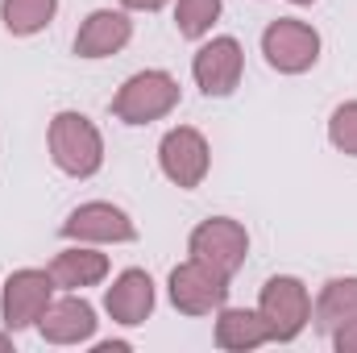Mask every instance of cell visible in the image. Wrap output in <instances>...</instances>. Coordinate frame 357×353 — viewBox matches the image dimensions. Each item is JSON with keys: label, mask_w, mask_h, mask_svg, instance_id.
Masks as SVG:
<instances>
[{"label": "cell", "mask_w": 357, "mask_h": 353, "mask_svg": "<svg viewBox=\"0 0 357 353\" xmlns=\"http://www.w3.org/2000/svg\"><path fill=\"white\" fill-rule=\"evenodd\" d=\"M50 295H54V278H50V270H17V274H8V283H4V299H0L4 329L21 333V329L38 324L42 312L50 308Z\"/></svg>", "instance_id": "cell-7"}, {"label": "cell", "mask_w": 357, "mask_h": 353, "mask_svg": "<svg viewBox=\"0 0 357 353\" xmlns=\"http://www.w3.org/2000/svg\"><path fill=\"white\" fill-rule=\"evenodd\" d=\"M38 329H42V337L50 345H79V341H91V333H96V312L79 295H67L59 303L50 299V308L42 312Z\"/></svg>", "instance_id": "cell-11"}, {"label": "cell", "mask_w": 357, "mask_h": 353, "mask_svg": "<svg viewBox=\"0 0 357 353\" xmlns=\"http://www.w3.org/2000/svg\"><path fill=\"white\" fill-rule=\"evenodd\" d=\"M270 341V329L262 320V312H250V308H220L216 316V345L220 350H258Z\"/></svg>", "instance_id": "cell-14"}, {"label": "cell", "mask_w": 357, "mask_h": 353, "mask_svg": "<svg viewBox=\"0 0 357 353\" xmlns=\"http://www.w3.org/2000/svg\"><path fill=\"white\" fill-rule=\"evenodd\" d=\"M333 341H337V350H341V353H357V324L337 329V333H333Z\"/></svg>", "instance_id": "cell-20"}, {"label": "cell", "mask_w": 357, "mask_h": 353, "mask_svg": "<svg viewBox=\"0 0 357 353\" xmlns=\"http://www.w3.org/2000/svg\"><path fill=\"white\" fill-rule=\"evenodd\" d=\"M262 54H266V63L274 71L299 75V71L316 67V59H320V33L307 21H299V17H278V21H270L266 33H262Z\"/></svg>", "instance_id": "cell-4"}, {"label": "cell", "mask_w": 357, "mask_h": 353, "mask_svg": "<svg viewBox=\"0 0 357 353\" xmlns=\"http://www.w3.org/2000/svg\"><path fill=\"white\" fill-rule=\"evenodd\" d=\"M63 237H71V241H133L137 229L112 204H84L63 220Z\"/></svg>", "instance_id": "cell-10"}, {"label": "cell", "mask_w": 357, "mask_h": 353, "mask_svg": "<svg viewBox=\"0 0 357 353\" xmlns=\"http://www.w3.org/2000/svg\"><path fill=\"white\" fill-rule=\"evenodd\" d=\"M158 163H162V175L171 179V183H178V187H199L204 175H208V163H212L204 133L191 129V125L171 129L162 137V146H158Z\"/></svg>", "instance_id": "cell-8"}, {"label": "cell", "mask_w": 357, "mask_h": 353, "mask_svg": "<svg viewBox=\"0 0 357 353\" xmlns=\"http://www.w3.org/2000/svg\"><path fill=\"white\" fill-rule=\"evenodd\" d=\"M195 84L204 96H229V91L241 84V71H245V54H241V42L237 38H212L208 46L195 50Z\"/></svg>", "instance_id": "cell-9"}, {"label": "cell", "mask_w": 357, "mask_h": 353, "mask_svg": "<svg viewBox=\"0 0 357 353\" xmlns=\"http://www.w3.org/2000/svg\"><path fill=\"white\" fill-rule=\"evenodd\" d=\"M357 324V278H333L316 299V329L337 333Z\"/></svg>", "instance_id": "cell-16"}, {"label": "cell", "mask_w": 357, "mask_h": 353, "mask_svg": "<svg viewBox=\"0 0 357 353\" xmlns=\"http://www.w3.org/2000/svg\"><path fill=\"white\" fill-rule=\"evenodd\" d=\"M220 17V0H178L175 8V25L183 38H204L212 29V21Z\"/></svg>", "instance_id": "cell-18"}, {"label": "cell", "mask_w": 357, "mask_h": 353, "mask_svg": "<svg viewBox=\"0 0 357 353\" xmlns=\"http://www.w3.org/2000/svg\"><path fill=\"white\" fill-rule=\"evenodd\" d=\"M0 350H8V337H4V333H0Z\"/></svg>", "instance_id": "cell-22"}, {"label": "cell", "mask_w": 357, "mask_h": 353, "mask_svg": "<svg viewBox=\"0 0 357 353\" xmlns=\"http://www.w3.org/2000/svg\"><path fill=\"white\" fill-rule=\"evenodd\" d=\"M245 254H250V237H245V229H241L237 220H229V216H212V220H204V225L191 233V258L208 262L212 270H220V274H229V278L245 266Z\"/></svg>", "instance_id": "cell-6"}, {"label": "cell", "mask_w": 357, "mask_h": 353, "mask_svg": "<svg viewBox=\"0 0 357 353\" xmlns=\"http://www.w3.org/2000/svg\"><path fill=\"white\" fill-rule=\"evenodd\" d=\"M104 308L116 324H142L150 312H154V283L146 270H125L108 295H104Z\"/></svg>", "instance_id": "cell-13"}, {"label": "cell", "mask_w": 357, "mask_h": 353, "mask_svg": "<svg viewBox=\"0 0 357 353\" xmlns=\"http://www.w3.org/2000/svg\"><path fill=\"white\" fill-rule=\"evenodd\" d=\"M50 158L59 171L75 179H88L100 171L104 163V142H100V129L91 125L84 112H59L50 121Z\"/></svg>", "instance_id": "cell-1"}, {"label": "cell", "mask_w": 357, "mask_h": 353, "mask_svg": "<svg viewBox=\"0 0 357 353\" xmlns=\"http://www.w3.org/2000/svg\"><path fill=\"white\" fill-rule=\"evenodd\" d=\"M328 137H333V146H337L341 154H354L357 158V100L354 104H341V108L333 112Z\"/></svg>", "instance_id": "cell-19"}, {"label": "cell", "mask_w": 357, "mask_h": 353, "mask_svg": "<svg viewBox=\"0 0 357 353\" xmlns=\"http://www.w3.org/2000/svg\"><path fill=\"white\" fill-rule=\"evenodd\" d=\"M258 312H262V320L270 329V341H295L312 320V295H307V287L299 278L278 274L262 287Z\"/></svg>", "instance_id": "cell-3"}, {"label": "cell", "mask_w": 357, "mask_h": 353, "mask_svg": "<svg viewBox=\"0 0 357 353\" xmlns=\"http://www.w3.org/2000/svg\"><path fill=\"white\" fill-rule=\"evenodd\" d=\"M178 104V84L167 71H137L112 96V117L125 125H150Z\"/></svg>", "instance_id": "cell-2"}, {"label": "cell", "mask_w": 357, "mask_h": 353, "mask_svg": "<svg viewBox=\"0 0 357 353\" xmlns=\"http://www.w3.org/2000/svg\"><path fill=\"white\" fill-rule=\"evenodd\" d=\"M108 274V258L104 254H96V250H63L54 262H50V278H54V287H63V291H84V287H96L100 278Z\"/></svg>", "instance_id": "cell-15"}, {"label": "cell", "mask_w": 357, "mask_h": 353, "mask_svg": "<svg viewBox=\"0 0 357 353\" xmlns=\"http://www.w3.org/2000/svg\"><path fill=\"white\" fill-rule=\"evenodd\" d=\"M125 8H137V13H154V8H162L167 0H121Z\"/></svg>", "instance_id": "cell-21"}, {"label": "cell", "mask_w": 357, "mask_h": 353, "mask_svg": "<svg viewBox=\"0 0 357 353\" xmlns=\"http://www.w3.org/2000/svg\"><path fill=\"white\" fill-rule=\"evenodd\" d=\"M291 4H312V0H291Z\"/></svg>", "instance_id": "cell-23"}, {"label": "cell", "mask_w": 357, "mask_h": 353, "mask_svg": "<svg viewBox=\"0 0 357 353\" xmlns=\"http://www.w3.org/2000/svg\"><path fill=\"white\" fill-rule=\"evenodd\" d=\"M54 8H59V0H0L4 29L17 33V38H29V33L46 29L54 21Z\"/></svg>", "instance_id": "cell-17"}, {"label": "cell", "mask_w": 357, "mask_h": 353, "mask_svg": "<svg viewBox=\"0 0 357 353\" xmlns=\"http://www.w3.org/2000/svg\"><path fill=\"white\" fill-rule=\"evenodd\" d=\"M229 299V274L212 270L208 262L191 258L171 270V303L187 316H208V312H220Z\"/></svg>", "instance_id": "cell-5"}, {"label": "cell", "mask_w": 357, "mask_h": 353, "mask_svg": "<svg viewBox=\"0 0 357 353\" xmlns=\"http://www.w3.org/2000/svg\"><path fill=\"white\" fill-rule=\"evenodd\" d=\"M133 38V25L125 13H112V8H96L88 21L79 25L75 33V54L79 59H108L116 50H125Z\"/></svg>", "instance_id": "cell-12"}]
</instances>
